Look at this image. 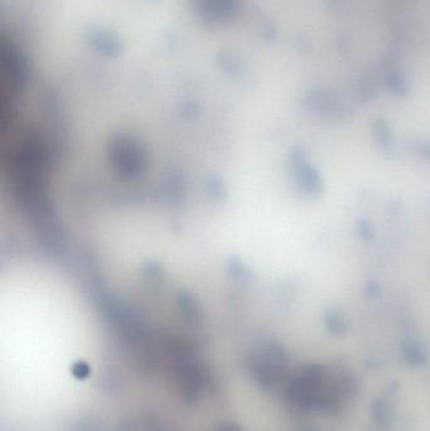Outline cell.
Here are the masks:
<instances>
[{"label": "cell", "instance_id": "6da1fadb", "mask_svg": "<svg viewBox=\"0 0 430 431\" xmlns=\"http://www.w3.org/2000/svg\"><path fill=\"white\" fill-rule=\"evenodd\" d=\"M348 390V382L345 379L314 369L295 379L289 386L288 393L302 406L334 410L345 401Z\"/></svg>", "mask_w": 430, "mask_h": 431}]
</instances>
